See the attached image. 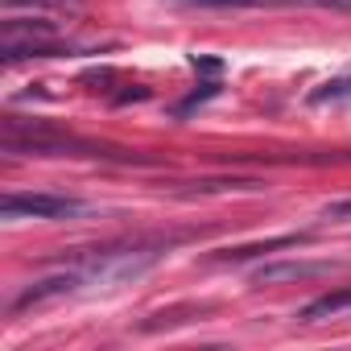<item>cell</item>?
Instances as JSON below:
<instances>
[{"label": "cell", "mask_w": 351, "mask_h": 351, "mask_svg": "<svg viewBox=\"0 0 351 351\" xmlns=\"http://www.w3.org/2000/svg\"><path fill=\"white\" fill-rule=\"evenodd\" d=\"M157 265V252L149 248H128V252H104L91 265H83L87 285H128L136 277H145Z\"/></svg>", "instance_id": "obj_1"}, {"label": "cell", "mask_w": 351, "mask_h": 351, "mask_svg": "<svg viewBox=\"0 0 351 351\" xmlns=\"http://www.w3.org/2000/svg\"><path fill=\"white\" fill-rule=\"evenodd\" d=\"M0 215L5 219H66V215H83V203L62 199V195H5Z\"/></svg>", "instance_id": "obj_2"}, {"label": "cell", "mask_w": 351, "mask_h": 351, "mask_svg": "<svg viewBox=\"0 0 351 351\" xmlns=\"http://www.w3.org/2000/svg\"><path fill=\"white\" fill-rule=\"evenodd\" d=\"M79 285H87V277H83V269H66V273H54V277H42V281H34V285H25L13 302H9V310L17 314V310H25V306H38V302H50V298H62V293H75Z\"/></svg>", "instance_id": "obj_3"}, {"label": "cell", "mask_w": 351, "mask_h": 351, "mask_svg": "<svg viewBox=\"0 0 351 351\" xmlns=\"http://www.w3.org/2000/svg\"><path fill=\"white\" fill-rule=\"evenodd\" d=\"M335 265L330 261H281V265H261L252 273V285H289V281H314L326 277Z\"/></svg>", "instance_id": "obj_4"}, {"label": "cell", "mask_w": 351, "mask_h": 351, "mask_svg": "<svg viewBox=\"0 0 351 351\" xmlns=\"http://www.w3.org/2000/svg\"><path fill=\"white\" fill-rule=\"evenodd\" d=\"M38 38H58V25L54 21H5V25H0V46H21V42H38Z\"/></svg>", "instance_id": "obj_5"}, {"label": "cell", "mask_w": 351, "mask_h": 351, "mask_svg": "<svg viewBox=\"0 0 351 351\" xmlns=\"http://www.w3.org/2000/svg\"><path fill=\"white\" fill-rule=\"evenodd\" d=\"M343 310H351V285L347 289H335V293H322V298H314V302H306L302 306V322H318V318H335V314H343Z\"/></svg>", "instance_id": "obj_6"}, {"label": "cell", "mask_w": 351, "mask_h": 351, "mask_svg": "<svg viewBox=\"0 0 351 351\" xmlns=\"http://www.w3.org/2000/svg\"><path fill=\"white\" fill-rule=\"evenodd\" d=\"M306 244V236H273L265 244H244V248H223L219 261H248V256H261V252H277V248H298Z\"/></svg>", "instance_id": "obj_7"}, {"label": "cell", "mask_w": 351, "mask_h": 351, "mask_svg": "<svg viewBox=\"0 0 351 351\" xmlns=\"http://www.w3.org/2000/svg\"><path fill=\"white\" fill-rule=\"evenodd\" d=\"M173 5H186V9H256V5H298V0H173Z\"/></svg>", "instance_id": "obj_8"}, {"label": "cell", "mask_w": 351, "mask_h": 351, "mask_svg": "<svg viewBox=\"0 0 351 351\" xmlns=\"http://www.w3.org/2000/svg\"><path fill=\"white\" fill-rule=\"evenodd\" d=\"M351 95V79H335V83H322L318 91H310V104H326V99H343Z\"/></svg>", "instance_id": "obj_9"}, {"label": "cell", "mask_w": 351, "mask_h": 351, "mask_svg": "<svg viewBox=\"0 0 351 351\" xmlns=\"http://www.w3.org/2000/svg\"><path fill=\"white\" fill-rule=\"evenodd\" d=\"M191 66H195V71H207V75H219V71H223V62H219V58H203V54H195V58H191Z\"/></svg>", "instance_id": "obj_10"}, {"label": "cell", "mask_w": 351, "mask_h": 351, "mask_svg": "<svg viewBox=\"0 0 351 351\" xmlns=\"http://www.w3.org/2000/svg\"><path fill=\"white\" fill-rule=\"evenodd\" d=\"M322 215H326V219H351V199H343V203H330Z\"/></svg>", "instance_id": "obj_11"}]
</instances>
